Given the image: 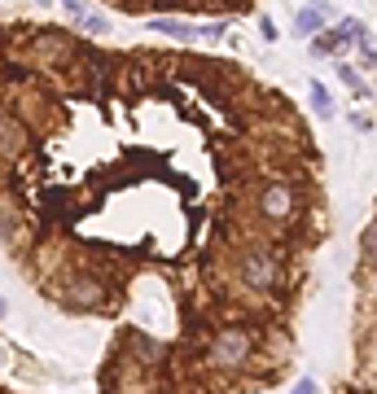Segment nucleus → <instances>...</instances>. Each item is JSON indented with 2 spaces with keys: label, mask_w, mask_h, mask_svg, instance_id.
Returning <instances> with one entry per match:
<instances>
[{
  "label": "nucleus",
  "mask_w": 377,
  "mask_h": 394,
  "mask_svg": "<svg viewBox=\"0 0 377 394\" xmlns=\"http://www.w3.org/2000/svg\"><path fill=\"white\" fill-rule=\"evenodd\" d=\"M246 351H250V337L241 333V328H224V333L215 337V364H241L246 359Z\"/></svg>",
  "instance_id": "nucleus-1"
},
{
  "label": "nucleus",
  "mask_w": 377,
  "mask_h": 394,
  "mask_svg": "<svg viewBox=\"0 0 377 394\" xmlns=\"http://www.w3.org/2000/svg\"><path fill=\"white\" fill-rule=\"evenodd\" d=\"M259 210H264L268 219H285L294 210V189L290 184H268L264 197H259Z\"/></svg>",
  "instance_id": "nucleus-2"
},
{
  "label": "nucleus",
  "mask_w": 377,
  "mask_h": 394,
  "mask_svg": "<svg viewBox=\"0 0 377 394\" xmlns=\"http://www.w3.org/2000/svg\"><path fill=\"white\" fill-rule=\"evenodd\" d=\"M241 276H246V285L268 289V285H272V276H276V268H272V258H268V254H250V258L241 263Z\"/></svg>",
  "instance_id": "nucleus-3"
},
{
  "label": "nucleus",
  "mask_w": 377,
  "mask_h": 394,
  "mask_svg": "<svg viewBox=\"0 0 377 394\" xmlns=\"http://www.w3.org/2000/svg\"><path fill=\"white\" fill-rule=\"evenodd\" d=\"M307 92H311V110H316L320 119H334V96H329V88H325L320 79H307Z\"/></svg>",
  "instance_id": "nucleus-4"
},
{
  "label": "nucleus",
  "mask_w": 377,
  "mask_h": 394,
  "mask_svg": "<svg viewBox=\"0 0 377 394\" xmlns=\"http://www.w3.org/2000/svg\"><path fill=\"white\" fill-rule=\"evenodd\" d=\"M325 27V13L320 9H299V13H294V31H299V36H316V31Z\"/></svg>",
  "instance_id": "nucleus-5"
},
{
  "label": "nucleus",
  "mask_w": 377,
  "mask_h": 394,
  "mask_svg": "<svg viewBox=\"0 0 377 394\" xmlns=\"http://www.w3.org/2000/svg\"><path fill=\"white\" fill-rule=\"evenodd\" d=\"M150 27H154V31H162V36H176V40H185V44L202 36L198 27H189V22H171V18H158V22H150Z\"/></svg>",
  "instance_id": "nucleus-6"
},
{
  "label": "nucleus",
  "mask_w": 377,
  "mask_h": 394,
  "mask_svg": "<svg viewBox=\"0 0 377 394\" xmlns=\"http://www.w3.org/2000/svg\"><path fill=\"white\" fill-rule=\"evenodd\" d=\"M338 44H342V31H329V36H316V40H311V57H329Z\"/></svg>",
  "instance_id": "nucleus-7"
},
{
  "label": "nucleus",
  "mask_w": 377,
  "mask_h": 394,
  "mask_svg": "<svg viewBox=\"0 0 377 394\" xmlns=\"http://www.w3.org/2000/svg\"><path fill=\"white\" fill-rule=\"evenodd\" d=\"M75 302H84V307H97V302H101V289H97L92 281H75Z\"/></svg>",
  "instance_id": "nucleus-8"
},
{
  "label": "nucleus",
  "mask_w": 377,
  "mask_h": 394,
  "mask_svg": "<svg viewBox=\"0 0 377 394\" xmlns=\"http://www.w3.org/2000/svg\"><path fill=\"white\" fill-rule=\"evenodd\" d=\"M360 245H364V258H369V263H377V219L364 228V237H360Z\"/></svg>",
  "instance_id": "nucleus-9"
},
{
  "label": "nucleus",
  "mask_w": 377,
  "mask_h": 394,
  "mask_svg": "<svg viewBox=\"0 0 377 394\" xmlns=\"http://www.w3.org/2000/svg\"><path fill=\"white\" fill-rule=\"evenodd\" d=\"M79 22H84L88 31H97V36H106V31H110V22L101 18V13H88V9H84V13H79Z\"/></svg>",
  "instance_id": "nucleus-10"
},
{
  "label": "nucleus",
  "mask_w": 377,
  "mask_h": 394,
  "mask_svg": "<svg viewBox=\"0 0 377 394\" xmlns=\"http://www.w3.org/2000/svg\"><path fill=\"white\" fill-rule=\"evenodd\" d=\"M0 140H5L9 149H22V131H18V127H9L5 119H0Z\"/></svg>",
  "instance_id": "nucleus-11"
},
{
  "label": "nucleus",
  "mask_w": 377,
  "mask_h": 394,
  "mask_svg": "<svg viewBox=\"0 0 377 394\" xmlns=\"http://www.w3.org/2000/svg\"><path fill=\"white\" fill-rule=\"evenodd\" d=\"M338 75H342V84H351L355 92H360V88H364V84H360V75L351 71V66H338Z\"/></svg>",
  "instance_id": "nucleus-12"
},
{
  "label": "nucleus",
  "mask_w": 377,
  "mask_h": 394,
  "mask_svg": "<svg viewBox=\"0 0 377 394\" xmlns=\"http://www.w3.org/2000/svg\"><path fill=\"white\" fill-rule=\"evenodd\" d=\"M202 36H206V40H224V22H211V27H202Z\"/></svg>",
  "instance_id": "nucleus-13"
},
{
  "label": "nucleus",
  "mask_w": 377,
  "mask_h": 394,
  "mask_svg": "<svg viewBox=\"0 0 377 394\" xmlns=\"http://www.w3.org/2000/svg\"><path fill=\"white\" fill-rule=\"evenodd\" d=\"M351 127H355V131H373V119H364V114H351Z\"/></svg>",
  "instance_id": "nucleus-14"
},
{
  "label": "nucleus",
  "mask_w": 377,
  "mask_h": 394,
  "mask_svg": "<svg viewBox=\"0 0 377 394\" xmlns=\"http://www.w3.org/2000/svg\"><path fill=\"white\" fill-rule=\"evenodd\" d=\"M290 394H316V381H311V377H303V381H299V386H294Z\"/></svg>",
  "instance_id": "nucleus-15"
},
{
  "label": "nucleus",
  "mask_w": 377,
  "mask_h": 394,
  "mask_svg": "<svg viewBox=\"0 0 377 394\" xmlns=\"http://www.w3.org/2000/svg\"><path fill=\"white\" fill-rule=\"evenodd\" d=\"M62 5H66V9L75 13V18H79V13H84V5H79V0H62Z\"/></svg>",
  "instance_id": "nucleus-16"
},
{
  "label": "nucleus",
  "mask_w": 377,
  "mask_h": 394,
  "mask_svg": "<svg viewBox=\"0 0 377 394\" xmlns=\"http://www.w3.org/2000/svg\"><path fill=\"white\" fill-rule=\"evenodd\" d=\"M36 5H53V0H36Z\"/></svg>",
  "instance_id": "nucleus-17"
},
{
  "label": "nucleus",
  "mask_w": 377,
  "mask_h": 394,
  "mask_svg": "<svg viewBox=\"0 0 377 394\" xmlns=\"http://www.w3.org/2000/svg\"><path fill=\"white\" fill-rule=\"evenodd\" d=\"M0 316H5V302H0Z\"/></svg>",
  "instance_id": "nucleus-18"
}]
</instances>
